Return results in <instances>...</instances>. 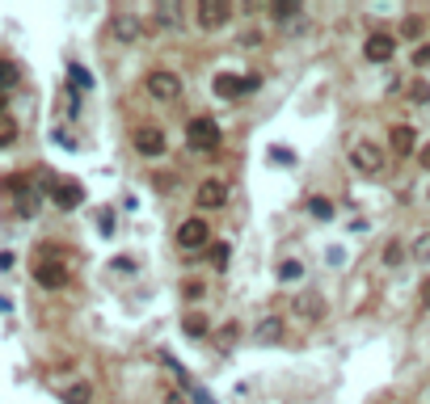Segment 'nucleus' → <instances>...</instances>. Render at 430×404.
I'll return each mask as SVG.
<instances>
[{
  "label": "nucleus",
  "mask_w": 430,
  "mask_h": 404,
  "mask_svg": "<svg viewBox=\"0 0 430 404\" xmlns=\"http://www.w3.org/2000/svg\"><path fill=\"white\" fill-rule=\"evenodd\" d=\"M350 169L363 173V177H380L384 169H388V160H384V152L372 139H359V143L350 147Z\"/></svg>",
  "instance_id": "f257e3e1"
},
{
  "label": "nucleus",
  "mask_w": 430,
  "mask_h": 404,
  "mask_svg": "<svg viewBox=\"0 0 430 404\" xmlns=\"http://www.w3.org/2000/svg\"><path fill=\"white\" fill-rule=\"evenodd\" d=\"M143 89H148L152 101H178V97H182V76L169 72V68H152V72L143 76Z\"/></svg>",
  "instance_id": "f03ea898"
},
{
  "label": "nucleus",
  "mask_w": 430,
  "mask_h": 404,
  "mask_svg": "<svg viewBox=\"0 0 430 404\" xmlns=\"http://www.w3.org/2000/svg\"><path fill=\"white\" fill-rule=\"evenodd\" d=\"M186 143H190V152H215L220 147V123L207 118V114L190 118L186 123Z\"/></svg>",
  "instance_id": "7ed1b4c3"
},
{
  "label": "nucleus",
  "mask_w": 430,
  "mask_h": 404,
  "mask_svg": "<svg viewBox=\"0 0 430 404\" xmlns=\"http://www.w3.org/2000/svg\"><path fill=\"white\" fill-rule=\"evenodd\" d=\"M194 21H198V30H220V26L232 21V4L228 0H198L194 4Z\"/></svg>",
  "instance_id": "20e7f679"
},
{
  "label": "nucleus",
  "mask_w": 430,
  "mask_h": 404,
  "mask_svg": "<svg viewBox=\"0 0 430 404\" xmlns=\"http://www.w3.org/2000/svg\"><path fill=\"white\" fill-rule=\"evenodd\" d=\"M211 89H215L220 101H237V97H245V93L257 89V76H232V72H220V76L211 81Z\"/></svg>",
  "instance_id": "39448f33"
},
{
  "label": "nucleus",
  "mask_w": 430,
  "mask_h": 404,
  "mask_svg": "<svg viewBox=\"0 0 430 404\" xmlns=\"http://www.w3.org/2000/svg\"><path fill=\"white\" fill-rule=\"evenodd\" d=\"M194 202L203 207V211H220V207H228V181H198V190H194Z\"/></svg>",
  "instance_id": "423d86ee"
},
{
  "label": "nucleus",
  "mask_w": 430,
  "mask_h": 404,
  "mask_svg": "<svg viewBox=\"0 0 430 404\" xmlns=\"http://www.w3.org/2000/svg\"><path fill=\"white\" fill-rule=\"evenodd\" d=\"M51 202H55L59 211H76V207L85 202V185H81V181H55V185H51Z\"/></svg>",
  "instance_id": "0eeeda50"
},
{
  "label": "nucleus",
  "mask_w": 430,
  "mask_h": 404,
  "mask_svg": "<svg viewBox=\"0 0 430 404\" xmlns=\"http://www.w3.org/2000/svg\"><path fill=\"white\" fill-rule=\"evenodd\" d=\"M207 240H211V227L207 219H186V224L178 227V249H207Z\"/></svg>",
  "instance_id": "6e6552de"
},
{
  "label": "nucleus",
  "mask_w": 430,
  "mask_h": 404,
  "mask_svg": "<svg viewBox=\"0 0 430 404\" xmlns=\"http://www.w3.org/2000/svg\"><path fill=\"white\" fill-rule=\"evenodd\" d=\"M131 143H135V152H140V156H148V160L165 156V147H169V139H165V135L156 131V127H140Z\"/></svg>",
  "instance_id": "1a4fd4ad"
},
{
  "label": "nucleus",
  "mask_w": 430,
  "mask_h": 404,
  "mask_svg": "<svg viewBox=\"0 0 430 404\" xmlns=\"http://www.w3.org/2000/svg\"><path fill=\"white\" fill-rule=\"evenodd\" d=\"M110 34H114L118 43H135V38L143 34V26H140L135 13H123V9H118V13L110 17Z\"/></svg>",
  "instance_id": "9d476101"
},
{
  "label": "nucleus",
  "mask_w": 430,
  "mask_h": 404,
  "mask_svg": "<svg viewBox=\"0 0 430 404\" xmlns=\"http://www.w3.org/2000/svg\"><path fill=\"white\" fill-rule=\"evenodd\" d=\"M363 55H367L372 63H388V59L396 55V34H367Z\"/></svg>",
  "instance_id": "9b49d317"
},
{
  "label": "nucleus",
  "mask_w": 430,
  "mask_h": 404,
  "mask_svg": "<svg viewBox=\"0 0 430 404\" xmlns=\"http://www.w3.org/2000/svg\"><path fill=\"white\" fill-rule=\"evenodd\" d=\"M34 282H39L43 291H59V286H68V269L59 266V261H39Z\"/></svg>",
  "instance_id": "f8f14e48"
},
{
  "label": "nucleus",
  "mask_w": 430,
  "mask_h": 404,
  "mask_svg": "<svg viewBox=\"0 0 430 404\" xmlns=\"http://www.w3.org/2000/svg\"><path fill=\"white\" fill-rule=\"evenodd\" d=\"M287 333V320L283 316H266V320H257V328H253V337L262 341V346H279Z\"/></svg>",
  "instance_id": "ddd939ff"
},
{
  "label": "nucleus",
  "mask_w": 430,
  "mask_h": 404,
  "mask_svg": "<svg viewBox=\"0 0 430 404\" xmlns=\"http://www.w3.org/2000/svg\"><path fill=\"white\" fill-rule=\"evenodd\" d=\"M414 139H418V131H414L409 123H396V127L388 131V143H392V152H396V160L414 152Z\"/></svg>",
  "instance_id": "4468645a"
},
{
  "label": "nucleus",
  "mask_w": 430,
  "mask_h": 404,
  "mask_svg": "<svg viewBox=\"0 0 430 404\" xmlns=\"http://www.w3.org/2000/svg\"><path fill=\"white\" fill-rule=\"evenodd\" d=\"M156 26L160 30H182V4H173V0L156 4Z\"/></svg>",
  "instance_id": "2eb2a0df"
},
{
  "label": "nucleus",
  "mask_w": 430,
  "mask_h": 404,
  "mask_svg": "<svg viewBox=\"0 0 430 404\" xmlns=\"http://www.w3.org/2000/svg\"><path fill=\"white\" fill-rule=\"evenodd\" d=\"M182 333H186L190 341L207 337V316H203V312H186V316H182Z\"/></svg>",
  "instance_id": "dca6fc26"
},
{
  "label": "nucleus",
  "mask_w": 430,
  "mask_h": 404,
  "mask_svg": "<svg viewBox=\"0 0 430 404\" xmlns=\"http://www.w3.org/2000/svg\"><path fill=\"white\" fill-rule=\"evenodd\" d=\"M275 278H279V282H300V278H304V261H300V257H287V261H279V269H275Z\"/></svg>",
  "instance_id": "f3484780"
},
{
  "label": "nucleus",
  "mask_w": 430,
  "mask_h": 404,
  "mask_svg": "<svg viewBox=\"0 0 430 404\" xmlns=\"http://www.w3.org/2000/svg\"><path fill=\"white\" fill-rule=\"evenodd\" d=\"M308 215H312V219H334V198L312 194V198H308Z\"/></svg>",
  "instance_id": "a211bd4d"
},
{
  "label": "nucleus",
  "mask_w": 430,
  "mask_h": 404,
  "mask_svg": "<svg viewBox=\"0 0 430 404\" xmlns=\"http://www.w3.org/2000/svg\"><path fill=\"white\" fill-rule=\"evenodd\" d=\"M93 400V388L89 383H72L68 392H63V404H89Z\"/></svg>",
  "instance_id": "6ab92c4d"
},
{
  "label": "nucleus",
  "mask_w": 430,
  "mask_h": 404,
  "mask_svg": "<svg viewBox=\"0 0 430 404\" xmlns=\"http://www.w3.org/2000/svg\"><path fill=\"white\" fill-rule=\"evenodd\" d=\"M207 261H211V266H228V261H232V244H224V240L211 244V249H207Z\"/></svg>",
  "instance_id": "aec40b11"
},
{
  "label": "nucleus",
  "mask_w": 430,
  "mask_h": 404,
  "mask_svg": "<svg viewBox=\"0 0 430 404\" xmlns=\"http://www.w3.org/2000/svg\"><path fill=\"white\" fill-rule=\"evenodd\" d=\"M21 81V72H17V63H9V59H0V93L4 89H13Z\"/></svg>",
  "instance_id": "412c9836"
},
{
  "label": "nucleus",
  "mask_w": 430,
  "mask_h": 404,
  "mask_svg": "<svg viewBox=\"0 0 430 404\" xmlns=\"http://www.w3.org/2000/svg\"><path fill=\"white\" fill-rule=\"evenodd\" d=\"M422 30H426V21H422V17H405V26H401V38L418 43V38H422Z\"/></svg>",
  "instance_id": "4be33fe9"
},
{
  "label": "nucleus",
  "mask_w": 430,
  "mask_h": 404,
  "mask_svg": "<svg viewBox=\"0 0 430 404\" xmlns=\"http://www.w3.org/2000/svg\"><path fill=\"white\" fill-rule=\"evenodd\" d=\"M68 81H72V89H93V76H89L81 63H72V68H68Z\"/></svg>",
  "instance_id": "5701e85b"
},
{
  "label": "nucleus",
  "mask_w": 430,
  "mask_h": 404,
  "mask_svg": "<svg viewBox=\"0 0 430 404\" xmlns=\"http://www.w3.org/2000/svg\"><path fill=\"white\" fill-rule=\"evenodd\" d=\"M401 261H405V249H401L396 240H388V244H384V266H388V269H396Z\"/></svg>",
  "instance_id": "b1692460"
},
{
  "label": "nucleus",
  "mask_w": 430,
  "mask_h": 404,
  "mask_svg": "<svg viewBox=\"0 0 430 404\" xmlns=\"http://www.w3.org/2000/svg\"><path fill=\"white\" fill-rule=\"evenodd\" d=\"M414 261H418V266H430V232H422V236L414 240Z\"/></svg>",
  "instance_id": "393cba45"
},
{
  "label": "nucleus",
  "mask_w": 430,
  "mask_h": 404,
  "mask_svg": "<svg viewBox=\"0 0 430 404\" xmlns=\"http://www.w3.org/2000/svg\"><path fill=\"white\" fill-rule=\"evenodd\" d=\"M300 312L308 316V320H317V316H321V295H317V291H308V295L300 299Z\"/></svg>",
  "instance_id": "a878e982"
},
{
  "label": "nucleus",
  "mask_w": 430,
  "mask_h": 404,
  "mask_svg": "<svg viewBox=\"0 0 430 404\" xmlns=\"http://www.w3.org/2000/svg\"><path fill=\"white\" fill-rule=\"evenodd\" d=\"M270 13H275L279 21H287V17H300V0H279V4H270Z\"/></svg>",
  "instance_id": "bb28decb"
},
{
  "label": "nucleus",
  "mask_w": 430,
  "mask_h": 404,
  "mask_svg": "<svg viewBox=\"0 0 430 404\" xmlns=\"http://www.w3.org/2000/svg\"><path fill=\"white\" fill-rule=\"evenodd\" d=\"M409 101H414V105H430V85L426 81H414V85H409Z\"/></svg>",
  "instance_id": "cd10ccee"
},
{
  "label": "nucleus",
  "mask_w": 430,
  "mask_h": 404,
  "mask_svg": "<svg viewBox=\"0 0 430 404\" xmlns=\"http://www.w3.org/2000/svg\"><path fill=\"white\" fill-rule=\"evenodd\" d=\"M13 139H17V123H13L9 114H0V147H9Z\"/></svg>",
  "instance_id": "c85d7f7f"
},
{
  "label": "nucleus",
  "mask_w": 430,
  "mask_h": 404,
  "mask_svg": "<svg viewBox=\"0 0 430 404\" xmlns=\"http://www.w3.org/2000/svg\"><path fill=\"white\" fill-rule=\"evenodd\" d=\"M198 295H203V282L198 278H186L182 282V299H198Z\"/></svg>",
  "instance_id": "c756f323"
},
{
  "label": "nucleus",
  "mask_w": 430,
  "mask_h": 404,
  "mask_svg": "<svg viewBox=\"0 0 430 404\" xmlns=\"http://www.w3.org/2000/svg\"><path fill=\"white\" fill-rule=\"evenodd\" d=\"M414 68H430V46H426V43L414 51Z\"/></svg>",
  "instance_id": "7c9ffc66"
},
{
  "label": "nucleus",
  "mask_w": 430,
  "mask_h": 404,
  "mask_svg": "<svg viewBox=\"0 0 430 404\" xmlns=\"http://www.w3.org/2000/svg\"><path fill=\"white\" fill-rule=\"evenodd\" d=\"M418 160H422V169H430V143H422V152H418Z\"/></svg>",
  "instance_id": "2f4dec72"
},
{
  "label": "nucleus",
  "mask_w": 430,
  "mask_h": 404,
  "mask_svg": "<svg viewBox=\"0 0 430 404\" xmlns=\"http://www.w3.org/2000/svg\"><path fill=\"white\" fill-rule=\"evenodd\" d=\"M190 396H194V400H198V404H215V400H211V396H207V392H198V388H194Z\"/></svg>",
  "instance_id": "473e14b6"
},
{
  "label": "nucleus",
  "mask_w": 430,
  "mask_h": 404,
  "mask_svg": "<svg viewBox=\"0 0 430 404\" xmlns=\"http://www.w3.org/2000/svg\"><path fill=\"white\" fill-rule=\"evenodd\" d=\"M0 269H13V253H0Z\"/></svg>",
  "instance_id": "72a5a7b5"
},
{
  "label": "nucleus",
  "mask_w": 430,
  "mask_h": 404,
  "mask_svg": "<svg viewBox=\"0 0 430 404\" xmlns=\"http://www.w3.org/2000/svg\"><path fill=\"white\" fill-rule=\"evenodd\" d=\"M165 404H186V400H182L178 392H169V396H165Z\"/></svg>",
  "instance_id": "f704fd0d"
},
{
  "label": "nucleus",
  "mask_w": 430,
  "mask_h": 404,
  "mask_svg": "<svg viewBox=\"0 0 430 404\" xmlns=\"http://www.w3.org/2000/svg\"><path fill=\"white\" fill-rule=\"evenodd\" d=\"M422 299H426V308H430V278L422 282Z\"/></svg>",
  "instance_id": "c9c22d12"
}]
</instances>
